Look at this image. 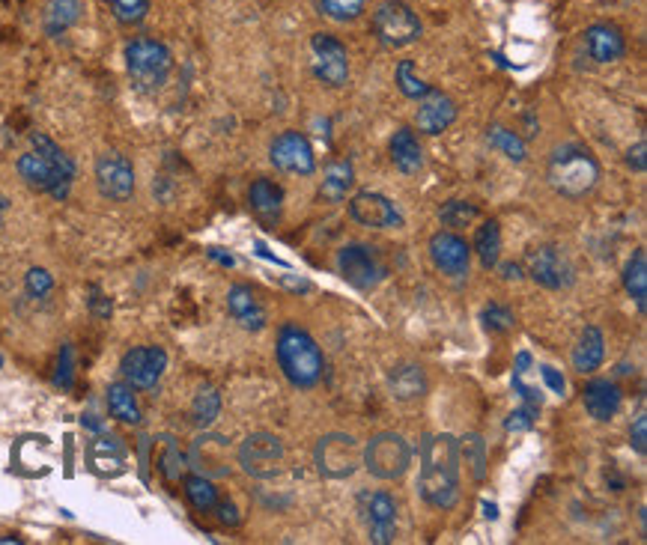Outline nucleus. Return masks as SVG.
I'll use <instances>...</instances> for the list:
<instances>
[{
  "label": "nucleus",
  "mask_w": 647,
  "mask_h": 545,
  "mask_svg": "<svg viewBox=\"0 0 647 545\" xmlns=\"http://www.w3.org/2000/svg\"><path fill=\"white\" fill-rule=\"evenodd\" d=\"M418 492L436 510L457 507L460 501V444L451 432L424 438Z\"/></svg>",
  "instance_id": "1"
},
{
  "label": "nucleus",
  "mask_w": 647,
  "mask_h": 545,
  "mask_svg": "<svg viewBox=\"0 0 647 545\" xmlns=\"http://www.w3.org/2000/svg\"><path fill=\"white\" fill-rule=\"evenodd\" d=\"M546 176H549V185L561 197L579 200V197L594 191V185L600 179V164L591 155V149H585L579 143H564L552 152Z\"/></svg>",
  "instance_id": "2"
},
{
  "label": "nucleus",
  "mask_w": 647,
  "mask_h": 545,
  "mask_svg": "<svg viewBox=\"0 0 647 545\" xmlns=\"http://www.w3.org/2000/svg\"><path fill=\"white\" fill-rule=\"evenodd\" d=\"M278 364L296 388H314L323 379V349L299 325H284L278 331Z\"/></svg>",
  "instance_id": "3"
},
{
  "label": "nucleus",
  "mask_w": 647,
  "mask_h": 545,
  "mask_svg": "<svg viewBox=\"0 0 647 545\" xmlns=\"http://www.w3.org/2000/svg\"><path fill=\"white\" fill-rule=\"evenodd\" d=\"M126 69H129V78L138 90L156 93L173 69L170 48L159 39H147V36L132 39L126 45Z\"/></svg>",
  "instance_id": "4"
},
{
  "label": "nucleus",
  "mask_w": 647,
  "mask_h": 545,
  "mask_svg": "<svg viewBox=\"0 0 647 545\" xmlns=\"http://www.w3.org/2000/svg\"><path fill=\"white\" fill-rule=\"evenodd\" d=\"M361 462L379 480H400L412 465V447L400 432H379L361 450Z\"/></svg>",
  "instance_id": "5"
},
{
  "label": "nucleus",
  "mask_w": 647,
  "mask_h": 545,
  "mask_svg": "<svg viewBox=\"0 0 647 545\" xmlns=\"http://www.w3.org/2000/svg\"><path fill=\"white\" fill-rule=\"evenodd\" d=\"M373 33L385 48H406L418 42L421 36V21L415 9L403 0H385L373 12Z\"/></svg>",
  "instance_id": "6"
},
{
  "label": "nucleus",
  "mask_w": 647,
  "mask_h": 545,
  "mask_svg": "<svg viewBox=\"0 0 647 545\" xmlns=\"http://www.w3.org/2000/svg\"><path fill=\"white\" fill-rule=\"evenodd\" d=\"M15 167H18V176H21V182H24L27 188L42 191V194H51L54 200H66V197H69V188H72V182H75V173L57 167L51 158L39 155L36 149L24 152V155L18 158Z\"/></svg>",
  "instance_id": "7"
},
{
  "label": "nucleus",
  "mask_w": 647,
  "mask_h": 545,
  "mask_svg": "<svg viewBox=\"0 0 647 545\" xmlns=\"http://www.w3.org/2000/svg\"><path fill=\"white\" fill-rule=\"evenodd\" d=\"M236 459H239L245 474H251L257 480H269L278 474V468L284 462V444L272 432H254L239 444Z\"/></svg>",
  "instance_id": "8"
},
{
  "label": "nucleus",
  "mask_w": 647,
  "mask_h": 545,
  "mask_svg": "<svg viewBox=\"0 0 647 545\" xmlns=\"http://www.w3.org/2000/svg\"><path fill=\"white\" fill-rule=\"evenodd\" d=\"M361 465V447L352 435L343 432H328L317 444V468L328 480H343L352 477L355 468Z\"/></svg>",
  "instance_id": "9"
},
{
  "label": "nucleus",
  "mask_w": 647,
  "mask_h": 545,
  "mask_svg": "<svg viewBox=\"0 0 647 545\" xmlns=\"http://www.w3.org/2000/svg\"><path fill=\"white\" fill-rule=\"evenodd\" d=\"M337 269H340V277L349 286H355L361 292L376 289L379 280L385 277V266H382L376 248H370V245H346V248H340Z\"/></svg>",
  "instance_id": "10"
},
{
  "label": "nucleus",
  "mask_w": 647,
  "mask_h": 545,
  "mask_svg": "<svg viewBox=\"0 0 647 545\" xmlns=\"http://www.w3.org/2000/svg\"><path fill=\"white\" fill-rule=\"evenodd\" d=\"M358 513L367 525L370 543L388 545L397 540V504L388 492H361Z\"/></svg>",
  "instance_id": "11"
},
{
  "label": "nucleus",
  "mask_w": 647,
  "mask_h": 545,
  "mask_svg": "<svg viewBox=\"0 0 647 545\" xmlns=\"http://www.w3.org/2000/svg\"><path fill=\"white\" fill-rule=\"evenodd\" d=\"M96 188L108 200H129L135 194V167L120 152H102L96 158Z\"/></svg>",
  "instance_id": "12"
},
{
  "label": "nucleus",
  "mask_w": 647,
  "mask_h": 545,
  "mask_svg": "<svg viewBox=\"0 0 647 545\" xmlns=\"http://www.w3.org/2000/svg\"><path fill=\"white\" fill-rule=\"evenodd\" d=\"M123 379L138 388V391H150L159 385V379L167 370V352L162 346H138V349H129L123 355Z\"/></svg>",
  "instance_id": "13"
},
{
  "label": "nucleus",
  "mask_w": 647,
  "mask_h": 545,
  "mask_svg": "<svg viewBox=\"0 0 647 545\" xmlns=\"http://www.w3.org/2000/svg\"><path fill=\"white\" fill-rule=\"evenodd\" d=\"M311 54H314V75L328 87H343L349 81V54L331 33L311 36Z\"/></svg>",
  "instance_id": "14"
},
{
  "label": "nucleus",
  "mask_w": 647,
  "mask_h": 545,
  "mask_svg": "<svg viewBox=\"0 0 647 545\" xmlns=\"http://www.w3.org/2000/svg\"><path fill=\"white\" fill-rule=\"evenodd\" d=\"M349 215L361 227H373V230H400L403 227V212L394 206V200L376 191L355 194L349 200Z\"/></svg>",
  "instance_id": "15"
},
{
  "label": "nucleus",
  "mask_w": 647,
  "mask_h": 545,
  "mask_svg": "<svg viewBox=\"0 0 647 545\" xmlns=\"http://www.w3.org/2000/svg\"><path fill=\"white\" fill-rule=\"evenodd\" d=\"M528 274L543 289H567L576 280L573 263L567 260V254L552 245H543L528 254Z\"/></svg>",
  "instance_id": "16"
},
{
  "label": "nucleus",
  "mask_w": 647,
  "mask_h": 545,
  "mask_svg": "<svg viewBox=\"0 0 647 545\" xmlns=\"http://www.w3.org/2000/svg\"><path fill=\"white\" fill-rule=\"evenodd\" d=\"M269 161L281 170V173H296V176H311L317 167L314 149L308 143V137L299 132H284L272 140L269 149Z\"/></svg>",
  "instance_id": "17"
},
{
  "label": "nucleus",
  "mask_w": 647,
  "mask_h": 545,
  "mask_svg": "<svg viewBox=\"0 0 647 545\" xmlns=\"http://www.w3.org/2000/svg\"><path fill=\"white\" fill-rule=\"evenodd\" d=\"M430 260L448 277H466L472 266V248L457 233H436L430 239Z\"/></svg>",
  "instance_id": "18"
},
{
  "label": "nucleus",
  "mask_w": 647,
  "mask_h": 545,
  "mask_svg": "<svg viewBox=\"0 0 647 545\" xmlns=\"http://www.w3.org/2000/svg\"><path fill=\"white\" fill-rule=\"evenodd\" d=\"M418 102H421L418 114H415L418 132H424V135H442L445 129L454 126V120H457V102L448 93L430 87Z\"/></svg>",
  "instance_id": "19"
},
{
  "label": "nucleus",
  "mask_w": 647,
  "mask_h": 545,
  "mask_svg": "<svg viewBox=\"0 0 647 545\" xmlns=\"http://www.w3.org/2000/svg\"><path fill=\"white\" fill-rule=\"evenodd\" d=\"M585 51H588V57L594 63H615V60L624 57L627 39H624L621 27L600 21V24H591L585 30Z\"/></svg>",
  "instance_id": "20"
},
{
  "label": "nucleus",
  "mask_w": 647,
  "mask_h": 545,
  "mask_svg": "<svg viewBox=\"0 0 647 545\" xmlns=\"http://www.w3.org/2000/svg\"><path fill=\"white\" fill-rule=\"evenodd\" d=\"M227 307L230 316L245 328V331H263L266 328V307L260 304L257 292L248 283H236L227 292Z\"/></svg>",
  "instance_id": "21"
},
{
  "label": "nucleus",
  "mask_w": 647,
  "mask_h": 545,
  "mask_svg": "<svg viewBox=\"0 0 647 545\" xmlns=\"http://www.w3.org/2000/svg\"><path fill=\"white\" fill-rule=\"evenodd\" d=\"M194 468H200V474H230V444L221 435H203L194 441L191 459Z\"/></svg>",
  "instance_id": "22"
},
{
  "label": "nucleus",
  "mask_w": 647,
  "mask_h": 545,
  "mask_svg": "<svg viewBox=\"0 0 647 545\" xmlns=\"http://www.w3.org/2000/svg\"><path fill=\"white\" fill-rule=\"evenodd\" d=\"M582 400H585V409L594 420L606 423L621 411V388L615 382H609V379H594V382L585 385Z\"/></svg>",
  "instance_id": "23"
},
{
  "label": "nucleus",
  "mask_w": 647,
  "mask_h": 545,
  "mask_svg": "<svg viewBox=\"0 0 647 545\" xmlns=\"http://www.w3.org/2000/svg\"><path fill=\"white\" fill-rule=\"evenodd\" d=\"M87 459H90V468L102 477H114L126 468V447L114 438V435H99L90 441V450H87Z\"/></svg>",
  "instance_id": "24"
},
{
  "label": "nucleus",
  "mask_w": 647,
  "mask_h": 545,
  "mask_svg": "<svg viewBox=\"0 0 647 545\" xmlns=\"http://www.w3.org/2000/svg\"><path fill=\"white\" fill-rule=\"evenodd\" d=\"M388 391L394 400L400 403H412L421 400L427 394V373L418 364H397L388 373Z\"/></svg>",
  "instance_id": "25"
},
{
  "label": "nucleus",
  "mask_w": 647,
  "mask_h": 545,
  "mask_svg": "<svg viewBox=\"0 0 647 545\" xmlns=\"http://www.w3.org/2000/svg\"><path fill=\"white\" fill-rule=\"evenodd\" d=\"M388 152H391V161L400 173L412 176L424 167V149L418 143V137L412 129H397L391 143H388Z\"/></svg>",
  "instance_id": "26"
},
{
  "label": "nucleus",
  "mask_w": 647,
  "mask_h": 545,
  "mask_svg": "<svg viewBox=\"0 0 647 545\" xmlns=\"http://www.w3.org/2000/svg\"><path fill=\"white\" fill-rule=\"evenodd\" d=\"M248 203L257 218L263 221H278L281 206H284V188L272 179H257L248 191Z\"/></svg>",
  "instance_id": "27"
},
{
  "label": "nucleus",
  "mask_w": 647,
  "mask_h": 545,
  "mask_svg": "<svg viewBox=\"0 0 647 545\" xmlns=\"http://www.w3.org/2000/svg\"><path fill=\"white\" fill-rule=\"evenodd\" d=\"M606 358V340H603V331L597 325H588L573 349V367L579 373H594Z\"/></svg>",
  "instance_id": "28"
},
{
  "label": "nucleus",
  "mask_w": 647,
  "mask_h": 545,
  "mask_svg": "<svg viewBox=\"0 0 647 545\" xmlns=\"http://www.w3.org/2000/svg\"><path fill=\"white\" fill-rule=\"evenodd\" d=\"M81 0H48L45 6V18H42V27L48 36H60L66 33L69 27H75L81 21Z\"/></svg>",
  "instance_id": "29"
},
{
  "label": "nucleus",
  "mask_w": 647,
  "mask_h": 545,
  "mask_svg": "<svg viewBox=\"0 0 647 545\" xmlns=\"http://www.w3.org/2000/svg\"><path fill=\"white\" fill-rule=\"evenodd\" d=\"M352 182H355L352 161H334V164L325 167L320 197H323L325 203H340V200L352 191Z\"/></svg>",
  "instance_id": "30"
},
{
  "label": "nucleus",
  "mask_w": 647,
  "mask_h": 545,
  "mask_svg": "<svg viewBox=\"0 0 647 545\" xmlns=\"http://www.w3.org/2000/svg\"><path fill=\"white\" fill-rule=\"evenodd\" d=\"M624 289L630 292V298L636 301V307L645 313V307H647V254H645V248H639V251L630 257V263H627V269H624Z\"/></svg>",
  "instance_id": "31"
},
{
  "label": "nucleus",
  "mask_w": 647,
  "mask_h": 545,
  "mask_svg": "<svg viewBox=\"0 0 647 545\" xmlns=\"http://www.w3.org/2000/svg\"><path fill=\"white\" fill-rule=\"evenodd\" d=\"M108 411H111V417H117L123 423H132V426L141 423V409H138V400H135L129 382H117L108 388Z\"/></svg>",
  "instance_id": "32"
},
{
  "label": "nucleus",
  "mask_w": 647,
  "mask_h": 545,
  "mask_svg": "<svg viewBox=\"0 0 647 545\" xmlns=\"http://www.w3.org/2000/svg\"><path fill=\"white\" fill-rule=\"evenodd\" d=\"M460 444V465L469 468L475 483H484L486 477V441L478 432H469L466 438H457Z\"/></svg>",
  "instance_id": "33"
},
{
  "label": "nucleus",
  "mask_w": 647,
  "mask_h": 545,
  "mask_svg": "<svg viewBox=\"0 0 647 545\" xmlns=\"http://www.w3.org/2000/svg\"><path fill=\"white\" fill-rule=\"evenodd\" d=\"M475 254L481 260L484 269H495L498 266V257H501V230L495 221H486L478 227L475 233Z\"/></svg>",
  "instance_id": "34"
},
{
  "label": "nucleus",
  "mask_w": 647,
  "mask_h": 545,
  "mask_svg": "<svg viewBox=\"0 0 647 545\" xmlns=\"http://www.w3.org/2000/svg\"><path fill=\"white\" fill-rule=\"evenodd\" d=\"M185 498L194 510L209 513L218 504V489L212 486V480L206 474H191V477H185Z\"/></svg>",
  "instance_id": "35"
},
{
  "label": "nucleus",
  "mask_w": 647,
  "mask_h": 545,
  "mask_svg": "<svg viewBox=\"0 0 647 545\" xmlns=\"http://www.w3.org/2000/svg\"><path fill=\"white\" fill-rule=\"evenodd\" d=\"M218 414H221V394L215 388H200L194 403H191V423L206 429L215 423Z\"/></svg>",
  "instance_id": "36"
},
{
  "label": "nucleus",
  "mask_w": 647,
  "mask_h": 545,
  "mask_svg": "<svg viewBox=\"0 0 647 545\" xmlns=\"http://www.w3.org/2000/svg\"><path fill=\"white\" fill-rule=\"evenodd\" d=\"M486 140H489V146H495L498 152H504L510 161H525V155H528L525 140L516 135V132L504 129V126H492V129L486 132Z\"/></svg>",
  "instance_id": "37"
},
{
  "label": "nucleus",
  "mask_w": 647,
  "mask_h": 545,
  "mask_svg": "<svg viewBox=\"0 0 647 545\" xmlns=\"http://www.w3.org/2000/svg\"><path fill=\"white\" fill-rule=\"evenodd\" d=\"M364 3L367 0H317V9L323 12L325 18H331L337 24H346V21H355L364 12Z\"/></svg>",
  "instance_id": "38"
},
{
  "label": "nucleus",
  "mask_w": 647,
  "mask_h": 545,
  "mask_svg": "<svg viewBox=\"0 0 647 545\" xmlns=\"http://www.w3.org/2000/svg\"><path fill=\"white\" fill-rule=\"evenodd\" d=\"M397 87H400V93H403L406 99H415V102L430 90V84H424V81L415 75V63H412V60H400V66H397Z\"/></svg>",
  "instance_id": "39"
},
{
  "label": "nucleus",
  "mask_w": 647,
  "mask_h": 545,
  "mask_svg": "<svg viewBox=\"0 0 647 545\" xmlns=\"http://www.w3.org/2000/svg\"><path fill=\"white\" fill-rule=\"evenodd\" d=\"M111 15L123 24H138L150 12V0H105Z\"/></svg>",
  "instance_id": "40"
},
{
  "label": "nucleus",
  "mask_w": 647,
  "mask_h": 545,
  "mask_svg": "<svg viewBox=\"0 0 647 545\" xmlns=\"http://www.w3.org/2000/svg\"><path fill=\"white\" fill-rule=\"evenodd\" d=\"M439 218H442L445 227H469L478 218V206H472L466 200H451V203L442 206Z\"/></svg>",
  "instance_id": "41"
},
{
  "label": "nucleus",
  "mask_w": 647,
  "mask_h": 545,
  "mask_svg": "<svg viewBox=\"0 0 647 545\" xmlns=\"http://www.w3.org/2000/svg\"><path fill=\"white\" fill-rule=\"evenodd\" d=\"M185 468H188V456L176 447V444H170L167 450L162 453V474L164 480H170V483H176L182 474H185Z\"/></svg>",
  "instance_id": "42"
},
{
  "label": "nucleus",
  "mask_w": 647,
  "mask_h": 545,
  "mask_svg": "<svg viewBox=\"0 0 647 545\" xmlns=\"http://www.w3.org/2000/svg\"><path fill=\"white\" fill-rule=\"evenodd\" d=\"M481 319H484V328L489 334H504V331L513 328V313L507 307H501V304H489Z\"/></svg>",
  "instance_id": "43"
},
{
  "label": "nucleus",
  "mask_w": 647,
  "mask_h": 545,
  "mask_svg": "<svg viewBox=\"0 0 647 545\" xmlns=\"http://www.w3.org/2000/svg\"><path fill=\"white\" fill-rule=\"evenodd\" d=\"M72 382H75V352H72V346H63V349H60V358H57L54 385L63 388V391H69Z\"/></svg>",
  "instance_id": "44"
},
{
  "label": "nucleus",
  "mask_w": 647,
  "mask_h": 545,
  "mask_svg": "<svg viewBox=\"0 0 647 545\" xmlns=\"http://www.w3.org/2000/svg\"><path fill=\"white\" fill-rule=\"evenodd\" d=\"M537 414H540L537 406L522 403L519 409L510 411V417L504 420V429H507V432H525V429H531V426L537 423Z\"/></svg>",
  "instance_id": "45"
},
{
  "label": "nucleus",
  "mask_w": 647,
  "mask_h": 545,
  "mask_svg": "<svg viewBox=\"0 0 647 545\" xmlns=\"http://www.w3.org/2000/svg\"><path fill=\"white\" fill-rule=\"evenodd\" d=\"M24 289H27L30 298H45L54 289V277L45 269H30L27 277H24Z\"/></svg>",
  "instance_id": "46"
},
{
  "label": "nucleus",
  "mask_w": 647,
  "mask_h": 545,
  "mask_svg": "<svg viewBox=\"0 0 647 545\" xmlns=\"http://www.w3.org/2000/svg\"><path fill=\"white\" fill-rule=\"evenodd\" d=\"M630 444H633V450H636L639 456H645L647 453V417L645 414H639V417H636V423H633V429H630Z\"/></svg>",
  "instance_id": "47"
},
{
  "label": "nucleus",
  "mask_w": 647,
  "mask_h": 545,
  "mask_svg": "<svg viewBox=\"0 0 647 545\" xmlns=\"http://www.w3.org/2000/svg\"><path fill=\"white\" fill-rule=\"evenodd\" d=\"M513 391L519 394V400H522V403H528V406H537V409H540V403H543L540 391H537V388L522 385V376H516V373H513Z\"/></svg>",
  "instance_id": "48"
},
{
  "label": "nucleus",
  "mask_w": 647,
  "mask_h": 545,
  "mask_svg": "<svg viewBox=\"0 0 647 545\" xmlns=\"http://www.w3.org/2000/svg\"><path fill=\"white\" fill-rule=\"evenodd\" d=\"M215 510H218V522L221 525H227V528H236L242 519H239V510H236V504L233 501H218L215 504Z\"/></svg>",
  "instance_id": "49"
},
{
  "label": "nucleus",
  "mask_w": 647,
  "mask_h": 545,
  "mask_svg": "<svg viewBox=\"0 0 647 545\" xmlns=\"http://www.w3.org/2000/svg\"><path fill=\"white\" fill-rule=\"evenodd\" d=\"M540 373H543V382H546V388H549L552 394H564L567 382H564V376H561L555 367H540Z\"/></svg>",
  "instance_id": "50"
},
{
  "label": "nucleus",
  "mask_w": 647,
  "mask_h": 545,
  "mask_svg": "<svg viewBox=\"0 0 647 545\" xmlns=\"http://www.w3.org/2000/svg\"><path fill=\"white\" fill-rule=\"evenodd\" d=\"M645 152H647L645 140H639V143H636V146H633V149L627 152V164H630L633 170H639V173H645V167H647Z\"/></svg>",
  "instance_id": "51"
},
{
  "label": "nucleus",
  "mask_w": 647,
  "mask_h": 545,
  "mask_svg": "<svg viewBox=\"0 0 647 545\" xmlns=\"http://www.w3.org/2000/svg\"><path fill=\"white\" fill-rule=\"evenodd\" d=\"M90 310L96 313V316H102V319H108L111 316V301L99 292V289H93V298H90Z\"/></svg>",
  "instance_id": "52"
},
{
  "label": "nucleus",
  "mask_w": 647,
  "mask_h": 545,
  "mask_svg": "<svg viewBox=\"0 0 647 545\" xmlns=\"http://www.w3.org/2000/svg\"><path fill=\"white\" fill-rule=\"evenodd\" d=\"M501 277H504V280H519V277H522V269H519L516 263H504V266H501Z\"/></svg>",
  "instance_id": "53"
},
{
  "label": "nucleus",
  "mask_w": 647,
  "mask_h": 545,
  "mask_svg": "<svg viewBox=\"0 0 647 545\" xmlns=\"http://www.w3.org/2000/svg\"><path fill=\"white\" fill-rule=\"evenodd\" d=\"M281 280H284L293 292H308V289H311V283H308V280H293V277H287V274H284Z\"/></svg>",
  "instance_id": "54"
},
{
  "label": "nucleus",
  "mask_w": 647,
  "mask_h": 545,
  "mask_svg": "<svg viewBox=\"0 0 647 545\" xmlns=\"http://www.w3.org/2000/svg\"><path fill=\"white\" fill-rule=\"evenodd\" d=\"M528 367H531V355H528V352H519V355H516V370H513V373L522 376Z\"/></svg>",
  "instance_id": "55"
},
{
  "label": "nucleus",
  "mask_w": 647,
  "mask_h": 545,
  "mask_svg": "<svg viewBox=\"0 0 647 545\" xmlns=\"http://www.w3.org/2000/svg\"><path fill=\"white\" fill-rule=\"evenodd\" d=\"M209 257H212V260H218L221 266H233V257H230V254H224V251H218V248H212V251H209Z\"/></svg>",
  "instance_id": "56"
},
{
  "label": "nucleus",
  "mask_w": 647,
  "mask_h": 545,
  "mask_svg": "<svg viewBox=\"0 0 647 545\" xmlns=\"http://www.w3.org/2000/svg\"><path fill=\"white\" fill-rule=\"evenodd\" d=\"M484 516L486 519H495V516H498V507H495V504H489V501H484Z\"/></svg>",
  "instance_id": "57"
},
{
  "label": "nucleus",
  "mask_w": 647,
  "mask_h": 545,
  "mask_svg": "<svg viewBox=\"0 0 647 545\" xmlns=\"http://www.w3.org/2000/svg\"><path fill=\"white\" fill-rule=\"evenodd\" d=\"M0 367H3V355H0Z\"/></svg>",
  "instance_id": "58"
}]
</instances>
